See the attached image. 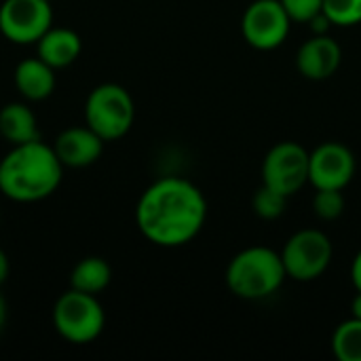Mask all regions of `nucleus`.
Wrapping results in <instances>:
<instances>
[{"mask_svg":"<svg viewBox=\"0 0 361 361\" xmlns=\"http://www.w3.org/2000/svg\"><path fill=\"white\" fill-rule=\"evenodd\" d=\"M207 220L203 192L184 178H163L150 184L137 201L135 222L154 245L180 247L190 243Z\"/></svg>","mask_w":361,"mask_h":361,"instance_id":"nucleus-1","label":"nucleus"},{"mask_svg":"<svg viewBox=\"0 0 361 361\" xmlns=\"http://www.w3.org/2000/svg\"><path fill=\"white\" fill-rule=\"evenodd\" d=\"M63 165L42 140L13 146L0 161V192L17 203L51 197L61 184Z\"/></svg>","mask_w":361,"mask_h":361,"instance_id":"nucleus-2","label":"nucleus"},{"mask_svg":"<svg viewBox=\"0 0 361 361\" xmlns=\"http://www.w3.org/2000/svg\"><path fill=\"white\" fill-rule=\"evenodd\" d=\"M228 290L243 300H262L273 296L288 279L281 252L264 245L241 250L226 267Z\"/></svg>","mask_w":361,"mask_h":361,"instance_id":"nucleus-3","label":"nucleus"},{"mask_svg":"<svg viewBox=\"0 0 361 361\" xmlns=\"http://www.w3.org/2000/svg\"><path fill=\"white\" fill-rule=\"evenodd\" d=\"M133 118L135 104L125 87L104 82L89 93L85 104V121L104 142H112L129 133Z\"/></svg>","mask_w":361,"mask_h":361,"instance_id":"nucleus-4","label":"nucleus"},{"mask_svg":"<svg viewBox=\"0 0 361 361\" xmlns=\"http://www.w3.org/2000/svg\"><path fill=\"white\" fill-rule=\"evenodd\" d=\"M53 324L63 341L72 345H87L104 332L106 315L95 294L70 288L55 302Z\"/></svg>","mask_w":361,"mask_h":361,"instance_id":"nucleus-5","label":"nucleus"},{"mask_svg":"<svg viewBox=\"0 0 361 361\" xmlns=\"http://www.w3.org/2000/svg\"><path fill=\"white\" fill-rule=\"evenodd\" d=\"M332 241L317 228L294 233L281 250V260L288 277L296 281H313L322 277L332 262Z\"/></svg>","mask_w":361,"mask_h":361,"instance_id":"nucleus-6","label":"nucleus"},{"mask_svg":"<svg viewBox=\"0 0 361 361\" xmlns=\"http://www.w3.org/2000/svg\"><path fill=\"white\" fill-rule=\"evenodd\" d=\"M311 152L298 142H279L269 150L262 163V184L292 197L309 184Z\"/></svg>","mask_w":361,"mask_h":361,"instance_id":"nucleus-7","label":"nucleus"},{"mask_svg":"<svg viewBox=\"0 0 361 361\" xmlns=\"http://www.w3.org/2000/svg\"><path fill=\"white\" fill-rule=\"evenodd\" d=\"M51 25V0H4L0 6V32L15 44H36Z\"/></svg>","mask_w":361,"mask_h":361,"instance_id":"nucleus-8","label":"nucleus"},{"mask_svg":"<svg viewBox=\"0 0 361 361\" xmlns=\"http://www.w3.org/2000/svg\"><path fill=\"white\" fill-rule=\"evenodd\" d=\"M292 19L281 0H254L241 19V32L247 44L258 51L281 47L290 34Z\"/></svg>","mask_w":361,"mask_h":361,"instance_id":"nucleus-9","label":"nucleus"},{"mask_svg":"<svg viewBox=\"0 0 361 361\" xmlns=\"http://www.w3.org/2000/svg\"><path fill=\"white\" fill-rule=\"evenodd\" d=\"M355 176L353 152L338 142L319 144L309 159V182L313 188L345 190Z\"/></svg>","mask_w":361,"mask_h":361,"instance_id":"nucleus-10","label":"nucleus"},{"mask_svg":"<svg viewBox=\"0 0 361 361\" xmlns=\"http://www.w3.org/2000/svg\"><path fill=\"white\" fill-rule=\"evenodd\" d=\"M341 61L343 49L328 34H313L307 42H302L296 55V68L309 80H326L334 76Z\"/></svg>","mask_w":361,"mask_h":361,"instance_id":"nucleus-11","label":"nucleus"},{"mask_svg":"<svg viewBox=\"0 0 361 361\" xmlns=\"http://www.w3.org/2000/svg\"><path fill=\"white\" fill-rule=\"evenodd\" d=\"M53 150L63 167H87L102 157L104 140L89 125L70 127L57 135Z\"/></svg>","mask_w":361,"mask_h":361,"instance_id":"nucleus-12","label":"nucleus"},{"mask_svg":"<svg viewBox=\"0 0 361 361\" xmlns=\"http://www.w3.org/2000/svg\"><path fill=\"white\" fill-rule=\"evenodd\" d=\"M38 47V57L47 61L53 70L66 68L74 63L82 51V40L80 36L70 30V27H49L44 36L36 42Z\"/></svg>","mask_w":361,"mask_h":361,"instance_id":"nucleus-13","label":"nucleus"},{"mask_svg":"<svg viewBox=\"0 0 361 361\" xmlns=\"http://www.w3.org/2000/svg\"><path fill=\"white\" fill-rule=\"evenodd\" d=\"M15 87L25 99L42 102L55 89V70L38 55L27 57L15 68Z\"/></svg>","mask_w":361,"mask_h":361,"instance_id":"nucleus-14","label":"nucleus"},{"mask_svg":"<svg viewBox=\"0 0 361 361\" xmlns=\"http://www.w3.org/2000/svg\"><path fill=\"white\" fill-rule=\"evenodd\" d=\"M0 135L13 146L40 140L38 121L32 108L19 102L6 104L0 110Z\"/></svg>","mask_w":361,"mask_h":361,"instance_id":"nucleus-15","label":"nucleus"},{"mask_svg":"<svg viewBox=\"0 0 361 361\" xmlns=\"http://www.w3.org/2000/svg\"><path fill=\"white\" fill-rule=\"evenodd\" d=\"M112 279V269L110 264L104 260V258H97V256H91V258H85L80 260L74 271H72V277H70V286L72 290H78V292H87V294H99L108 288Z\"/></svg>","mask_w":361,"mask_h":361,"instance_id":"nucleus-16","label":"nucleus"},{"mask_svg":"<svg viewBox=\"0 0 361 361\" xmlns=\"http://www.w3.org/2000/svg\"><path fill=\"white\" fill-rule=\"evenodd\" d=\"M332 351L341 361H361V319L351 317L334 330Z\"/></svg>","mask_w":361,"mask_h":361,"instance_id":"nucleus-17","label":"nucleus"},{"mask_svg":"<svg viewBox=\"0 0 361 361\" xmlns=\"http://www.w3.org/2000/svg\"><path fill=\"white\" fill-rule=\"evenodd\" d=\"M288 199L290 197H286V195L273 190L271 186L262 184L252 197V209L262 220H277L283 216V212L288 207Z\"/></svg>","mask_w":361,"mask_h":361,"instance_id":"nucleus-18","label":"nucleus"},{"mask_svg":"<svg viewBox=\"0 0 361 361\" xmlns=\"http://www.w3.org/2000/svg\"><path fill=\"white\" fill-rule=\"evenodd\" d=\"M313 212L319 220L332 222L345 212V195L338 188H315Z\"/></svg>","mask_w":361,"mask_h":361,"instance_id":"nucleus-19","label":"nucleus"},{"mask_svg":"<svg viewBox=\"0 0 361 361\" xmlns=\"http://www.w3.org/2000/svg\"><path fill=\"white\" fill-rule=\"evenodd\" d=\"M324 13L332 25L361 23V0H324Z\"/></svg>","mask_w":361,"mask_h":361,"instance_id":"nucleus-20","label":"nucleus"},{"mask_svg":"<svg viewBox=\"0 0 361 361\" xmlns=\"http://www.w3.org/2000/svg\"><path fill=\"white\" fill-rule=\"evenodd\" d=\"M281 4L296 23H309L313 17L324 13V0H281Z\"/></svg>","mask_w":361,"mask_h":361,"instance_id":"nucleus-21","label":"nucleus"},{"mask_svg":"<svg viewBox=\"0 0 361 361\" xmlns=\"http://www.w3.org/2000/svg\"><path fill=\"white\" fill-rule=\"evenodd\" d=\"M351 281H353L355 290L361 292V250L355 254L353 264H351Z\"/></svg>","mask_w":361,"mask_h":361,"instance_id":"nucleus-22","label":"nucleus"},{"mask_svg":"<svg viewBox=\"0 0 361 361\" xmlns=\"http://www.w3.org/2000/svg\"><path fill=\"white\" fill-rule=\"evenodd\" d=\"M6 277H8V258H6V254L0 250V286L6 281Z\"/></svg>","mask_w":361,"mask_h":361,"instance_id":"nucleus-23","label":"nucleus"},{"mask_svg":"<svg viewBox=\"0 0 361 361\" xmlns=\"http://www.w3.org/2000/svg\"><path fill=\"white\" fill-rule=\"evenodd\" d=\"M351 317L361 319V292L355 294V298H353V302H351Z\"/></svg>","mask_w":361,"mask_h":361,"instance_id":"nucleus-24","label":"nucleus"},{"mask_svg":"<svg viewBox=\"0 0 361 361\" xmlns=\"http://www.w3.org/2000/svg\"><path fill=\"white\" fill-rule=\"evenodd\" d=\"M4 324H6V300H4V296L0 294V332H2V328H4Z\"/></svg>","mask_w":361,"mask_h":361,"instance_id":"nucleus-25","label":"nucleus"}]
</instances>
